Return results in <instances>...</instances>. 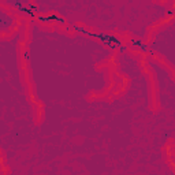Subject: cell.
<instances>
[{
  "label": "cell",
  "mask_w": 175,
  "mask_h": 175,
  "mask_svg": "<svg viewBox=\"0 0 175 175\" xmlns=\"http://www.w3.org/2000/svg\"><path fill=\"white\" fill-rule=\"evenodd\" d=\"M130 45L134 46V48H138V49H147V45L144 44V41H141V40H131L130 41Z\"/></svg>",
  "instance_id": "6da1fadb"
}]
</instances>
